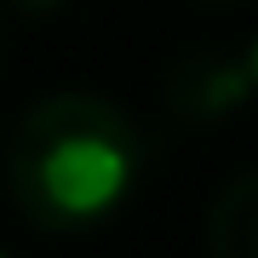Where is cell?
Segmentation results:
<instances>
[{
  "label": "cell",
  "instance_id": "3",
  "mask_svg": "<svg viewBox=\"0 0 258 258\" xmlns=\"http://www.w3.org/2000/svg\"><path fill=\"white\" fill-rule=\"evenodd\" d=\"M207 247L218 258H258V166L218 195L207 218Z\"/></svg>",
  "mask_w": 258,
  "mask_h": 258
},
{
  "label": "cell",
  "instance_id": "5",
  "mask_svg": "<svg viewBox=\"0 0 258 258\" xmlns=\"http://www.w3.org/2000/svg\"><path fill=\"white\" fill-rule=\"evenodd\" d=\"M18 6H35V12H46V6H57V0H18Z\"/></svg>",
  "mask_w": 258,
  "mask_h": 258
},
{
  "label": "cell",
  "instance_id": "4",
  "mask_svg": "<svg viewBox=\"0 0 258 258\" xmlns=\"http://www.w3.org/2000/svg\"><path fill=\"white\" fill-rule=\"evenodd\" d=\"M247 69H252V86H258V40L247 46Z\"/></svg>",
  "mask_w": 258,
  "mask_h": 258
},
{
  "label": "cell",
  "instance_id": "6",
  "mask_svg": "<svg viewBox=\"0 0 258 258\" xmlns=\"http://www.w3.org/2000/svg\"><path fill=\"white\" fill-rule=\"evenodd\" d=\"M212 6H235V0H212Z\"/></svg>",
  "mask_w": 258,
  "mask_h": 258
},
{
  "label": "cell",
  "instance_id": "2",
  "mask_svg": "<svg viewBox=\"0 0 258 258\" xmlns=\"http://www.w3.org/2000/svg\"><path fill=\"white\" fill-rule=\"evenodd\" d=\"M258 86H252L247 57L235 63V57H218V52H189V57L172 63V75H166V103L184 120H224Z\"/></svg>",
  "mask_w": 258,
  "mask_h": 258
},
{
  "label": "cell",
  "instance_id": "1",
  "mask_svg": "<svg viewBox=\"0 0 258 258\" xmlns=\"http://www.w3.org/2000/svg\"><path fill=\"white\" fill-rule=\"evenodd\" d=\"M144 132L98 92H57L23 115L6 144V189L40 230H86L109 218L144 172Z\"/></svg>",
  "mask_w": 258,
  "mask_h": 258
}]
</instances>
